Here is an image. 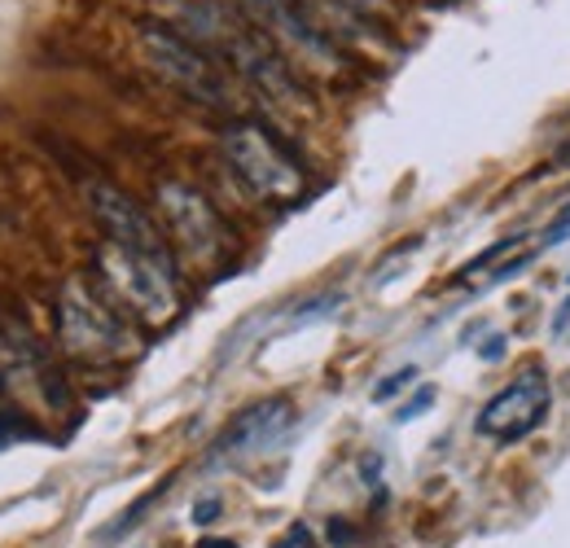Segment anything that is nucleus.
Listing matches in <instances>:
<instances>
[{
	"mask_svg": "<svg viewBox=\"0 0 570 548\" xmlns=\"http://www.w3.org/2000/svg\"><path fill=\"white\" fill-rule=\"evenodd\" d=\"M189 22H194L198 40L212 45L219 58H228V67L237 70L264 101H273V106H282V110H294V106L303 101L294 75L285 67V58L273 49V40H268L255 22L228 13L224 4H203V9H194Z\"/></svg>",
	"mask_w": 570,
	"mask_h": 548,
	"instance_id": "nucleus-1",
	"label": "nucleus"
},
{
	"mask_svg": "<svg viewBox=\"0 0 570 548\" xmlns=\"http://www.w3.org/2000/svg\"><path fill=\"white\" fill-rule=\"evenodd\" d=\"M58 343L79 364H110L132 351V334L115 307H106L79 276H71L58 299Z\"/></svg>",
	"mask_w": 570,
	"mask_h": 548,
	"instance_id": "nucleus-2",
	"label": "nucleus"
},
{
	"mask_svg": "<svg viewBox=\"0 0 570 548\" xmlns=\"http://www.w3.org/2000/svg\"><path fill=\"white\" fill-rule=\"evenodd\" d=\"M219 149L233 167V176L264 203H294L303 194V172L298 163L285 154L277 137H268L259 124H228L224 137H219Z\"/></svg>",
	"mask_w": 570,
	"mask_h": 548,
	"instance_id": "nucleus-3",
	"label": "nucleus"
},
{
	"mask_svg": "<svg viewBox=\"0 0 570 548\" xmlns=\"http://www.w3.org/2000/svg\"><path fill=\"white\" fill-rule=\"evenodd\" d=\"M101 273L110 281V290L141 316L145 325H167L180 312L171 260H154V255L106 242L101 246Z\"/></svg>",
	"mask_w": 570,
	"mask_h": 548,
	"instance_id": "nucleus-4",
	"label": "nucleus"
},
{
	"mask_svg": "<svg viewBox=\"0 0 570 548\" xmlns=\"http://www.w3.org/2000/svg\"><path fill=\"white\" fill-rule=\"evenodd\" d=\"M158 211L180 246V255L194 264V268H219L233 251V233L228 224L219 219L215 211L194 185H180V180H163L158 185Z\"/></svg>",
	"mask_w": 570,
	"mask_h": 548,
	"instance_id": "nucleus-5",
	"label": "nucleus"
},
{
	"mask_svg": "<svg viewBox=\"0 0 570 548\" xmlns=\"http://www.w3.org/2000/svg\"><path fill=\"white\" fill-rule=\"evenodd\" d=\"M0 391L31 412L67 409L62 378L53 373L49 355L40 351V343L18 321H0Z\"/></svg>",
	"mask_w": 570,
	"mask_h": 548,
	"instance_id": "nucleus-6",
	"label": "nucleus"
},
{
	"mask_svg": "<svg viewBox=\"0 0 570 548\" xmlns=\"http://www.w3.org/2000/svg\"><path fill=\"white\" fill-rule=\"evenodd\" d=\"M141 49L145 62L158 70L167 84H176L180 92H189L203 106H228V79L215 67L207 49H198L194 40L176 36L163 22H145L141 27Z\"/></svg>",
	"mask_w": 570,
	"mask_h": 548,
	"instance_id": "nucleus-7",
	"label": "nucleus"
},
{
	"mask_svg": "<svg viewBox=\"0 0 570 548\" xmlns=\"http://www.w3.org/2000/svg\"><path fill=\"white\" fill-rule=\"evenodd\" d=\"M549 409H553V386H549V378L535 373V369H527V373H518L504 391H497V395L479 409L474 430H479L483 439H492V443H518V439H527V434H535V430L544 425Z\"/></svg>",
	"mask_w": 570,
	"mask_h": 548,
	"instance_id": "nucleus-8",
	"label": "nucleus"
},
{
	"mask_svg": "<svg viewBox=\"0 0 570 548\" xmlns=\"http://www.w3.org/2000/svg\"><path fill=\"white\" fill-rule=\"evenodd\" d=\"M246 9H250V18H255V27L273 40V45H282L285 53H294L298 62H307V67L316 70H334V45H330V36L303 13V4L298 0H246Z\"/></svg>",
	"mask_w": 570,
	"mask_h": 548,
	"instance_id": "nucleus-9",
	"label": "nucleus"
},
{
	"mask_svg": "<svg viewBox=\"0 0 570 548\" xmlns=\"http://www.w3.org/2000/svg\"><path fill=\"white\" fill-rule=\"evenodd\" d=\"M88 206H92L97 224L106 228V242L128 246V251H141V255H154V260H171V251H167L163 233L154 228V219L124 189H115L106 180H92L88 185Z\"/></svg>",
	"mask_w": 570,
	"mask_h": 548,
	"instance_id": "nucleus-10",
	"label": "nucleus"
},
{
	"mask_svg": "<svg viewBox=\"0 0 570 548\" xmlns=\"http://www.w3.org/2000/svg\"><path fill=\"white\" fill-rule=\"evenodd\" d=\"M294 425V409L289 400H264L255 409H246L219 439H215V457L233 461V457H259L268 448H277L285 439V430Z\"/></svg>",
	"mask_w": 570,
	"mask_h": 548,
	"instance_id": "nucleus-11",
	"label": "nucleus"
},
{
	"mask_svg": "<svg viewBox=\"0 0 570 548\" xmlns=\"http://www.w3.org/2000/svg\"><path fill=\"white\" fill-rule=\"evenodd\" d=\"M330 9H343L352 18H382L386 13V0H325Z\"/></svg>",
	"mask_w": 570,
	"mask_h": 548,
	"instance_id": "nucleus-12",
	"label": "nucleus"
},
{
	"mask_svg": "<svg viewBox=\"0 0 570 548\" xmlns=\"http://www.w3.org/2000/svg\"><path fill=\"white\" fill-rule=\"evenodd\" d=\"M413 378H417V369H413V364H409V369H400V373H391V378H386V382H382V386L373 391V400H377V404H386V400H391L395 391L413 386Z\"/></svg>",
	"mask_w": 570,
	"mask_h": 548,
	"instance_id": "nucleus-13",
	"label": "nucleus"
},
{
	"mask_svg": "<svg viewBox=\"0 0 570 548\" xmlns=\"http://www.w3.org/2000/svg\"><path fill=\"white\" fill-rule=\"evenodd\" d=\"M430 404H434V386H422V391H417V395H413L404 409L395 412V421H417V417H422Z\"/></svg>",
	"mask_w": 570,
	"mask_h": 548,
	"instance_id": "nucleus-14",
	"label": "nucleus"
},
{
	"mask_svg": "<svg viewBox=\"0 0 570 548\" xmlns=\"http://www.w3.org/2000/svg\"><path fill=\"white\" fill-rule=\"evenodd\" d=\"M567 233H570V206H562V211L553 215V224L544 228V242L558 246V242H567Z\"/></svg>",
	"mask_w": 570,
	"mask_h": 548,
	"instance_id": "nucleus-15",
	"label": "nucleus"
},
{
	"mask_svg": "<svg viewBox=\"0 0 570 548\" xmlns=\"http://www.w3.org/2000/svg\"><path fill=\"white\" fill-rule=\"evenodd\" d=\"M273 548H316V545H312V531L298 522V527H289V531H285V536Z\"/></svg>",
	"mask_w": 570,
	"mask_h": 548,
	"instance_id": "nucleus-16",
	"label": "nucleus"
},
{
	"mask_svg": "<svg viewBox=\"0 0 570 548\" xmlns=\"http://www.w3.org/2000/svg\"><path fill=\"white\" fill-rule=\"evenodd\" d=\"M215 513H219V500H215V496H207V500H198V505H194V522H203V527L215 522Z\"/></svg>",
	"mask_w": 570,
	"mask_h": 548,
	"instance_id": "nucleus-17",
	"label": "nucleus"
},
{
	"mask_svg": "<svg viewBox=\"0 0 570 548\" xmlns=\"http://www.w3.org/2000/svg\"><path fill=\"white\" fill-rule=\"evenodd\" d=\"M567 321H570V299H567V303H562V312H558V321H553V330L562 334V330H567Z\"/></svg>",
	"mask_w": 570,
	"mask_h": 548,
	"instance_id": "nucleus-18",
	"label": "nucleus"
},
{
	"mask_svg": "<svg viewBox=\"0 0 570 548\" xmlns=\"http://www.w3.org/2000/svg\"><path fill=\"white\" fill-rule=\"evenodd\" d=\"M198 548H237L233 540H198Z\"/></svg>",
	"mask_w": 570,
	"mask_h": 548,
	"instance_id": "nucleus-19",
	"label": "nucleus"
}]
</instances>
